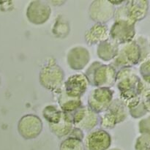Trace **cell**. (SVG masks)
<instances>
[{
    "instance_id": "obj_1",
    "label": "cell",
    "mask_w": 150,
    "mask_h": 150,
    "mask_svg": "<svg viewBox=\"0 0 150 150\" xmlns=\"http://www.w3.org/2000/svg\"><path fill=\"white\" fill-rule=\"evenodd\" d=\"M115 85L120 92V99L126 104L140 97L149 83L144 81L132 68H123L117 70Z\"/></svg>"
},
{
    "instance_id": "obj_2",
    "label": "cell",
    "mask_w": 150,
    "mask_h": 150,
    "mask_svg": "<svg viewBox=\"0 0 150 150\" xmlns=\"http://www.w3.org/2000/svg\"><path fill=\"white\" fill-rule=\"evenodd\" d=\"M117 70L110 64L100 62H93L85 73L90 86L96 87L111 88L115 85Z\"/></svg>"
},
{
    "instance_id": "obj_3",
    "label": "cell",
    "mask_w": 150,
    "mask_h": 150,
    "mask_svg": "<svg viewBox=\"0 0 150 150\" xmlns=\"http://www.w3.org/2000/svg\"><path fill=\"white\" fill-rule=\"evenodd\" d=\"M149 0L123 1L115 9L114 19L115 21H127L135 23L146 18L149 13Z\"/></svg>"
},
{
    "instance_id": "obj_4",
    "label": "cell",
    "mask_w": 150,
    "mask_h": 150,
    "mask_svg": "<svg viewBox=\"0 0 150 150\" xmlns=\"http://www.w3.org/2000/svg\"><path fill=\"white\" fill-rule=\"evenodd\" d=\"M65 74L63 69L54 59H49L39 73V81L46 90L55 95L60 92L64 81Z\"/></svg>"
},
{
    "instance_id": "obj_5",
    "label": "cell",
    "mask_w": 150,
    "mask_h": 150,
    "mask_svg": "<svg viewBox=\"0 0 150 150\" xmlns=\"http://www.w3.org/2000/svg\"><path fill=\"white\" fill-rule=\"evenodd\" d=\"M99 116V125L101 128L112 130L117 125L125 121L129 114L126 104L120 98H116L113 100L106 111Z\"/></svg>"
},
{
    "instance_id": "obj_6",
    "label": "cell",
    "mask_w": 150,
    "mask_h": 150,
    "mask_svg": "<svg viewBox=\"0 0 150 150\" xmlns=\"http://www.w3.org/2000/svg\"><path fill=\"white\" fill-rule=\"evenodd\" d=\"M142 62V52L135 40L127 43L120 45L117 57L111 64L117 70L123 68H132Z\"/></svg>"
},
{
    "instance_id": "obj_7",
    "label": "cell",
    "mask_w": 150,
    "mask_h": 150,
    "mask_svg": "<svg viewBox=\"0 0 150 150\" xmlns=\"http://www.w3.org/2000/svg\"><path fill=\"white\" fill-rule=\"evenodd\" d=\"M114 96V91L111 88L96 87L89 92L86 106L100 115L106 111Z\"/></svg>"
},
{
    "instance_id": "obj_8",
    "label": "cell",
    "mask_w": 150,
    "mask_h": 150,
    "mask_svg": "<svg viewBox=\"0 0 150 150\" xmlns=\"http://www.w3.org/2000/svg\"><path fill=\"white\" fill-rule=\"evenodd\" d=\"M43 129L42 120L35 114H26L19 120L17 130L19 135L26 140L39 137Z\"/></svg>"
},
{
    "instance_id": "obj_9",
    "label": "cell",
    "mask_w": 150,
    "mask_h": 150,
    "mask_svg": "<svg viewBox=\"0 0 150 150\" xmlns=\"http://www.w3.org/2000/svg\"><path fill=\"white\" fill-rule=\"evenodd\" d=\"M52 13L51 5L46 1L35 0L28 4L26 17L29 23L36 26L43 25L50 19Z\"/></svg>"
},
{
    "instance_id": "obj_10",
    "label": "cell",
    "mask_w": 150,
    "mask_h": 150,
    "mask_svg": "<svg viewBox=\"0 0 150 150\" xmlns=\"http://www.w3.org/2000/svg\"><path fill=\"white\" fill-rule=\"evenodd\" d=\"M73 126L83 132H90L99 125L100 116L88 106L83 105L70 114Z\"/></svg>"
},
{
    "instance_id": "obj_11",
    "label": "cell",
    "mask_w": 150,
    "mask_h": 150,
    "mask_svg": "<svg viewBox=\"0 0 150 150\" xmlns=\"http://www.w3.org/2000/svg\"><path fill=\"white\" fill-rule=\"evenodd\" d=\"M136 36V24L127 21H115L109 29V39L119 45L130 42Z\"/></svg>"
},
{
    "instance_id": "obj_12",
    "label": "cell",
    "mask_w": 150,
    "mask_h": 150,
    "mask_svg": "<svg viewBox=\"0 0 150 150\" xmlns=\"http://www.w3.org/2000/svg\"><path fill=\"white\" fill-rule=\"evenodd\" d=\"M116 7L110 1L95 0L88 9L89 18L96 23L105 24L114 18Z\"/></svg>"
},
{
    "instance_id": "obj_13",
    "label": "cell",
    "mask_w": 150,
    "mask_h": 150,
    "mask_svg": "<svg viewBox=\"0 0 150 150\" xmlns=\"http://www.w3.org/2000/svg\"><path fill=\"white\" fill-rule=\"evenodd\" d=\"M84 150H108L112 142V139L107 130L102 128L94 129L83 139Z\"/></svg>"
},
{
    "instance_id": "obj_14",
    "label": "cell",
    "mask_w": 150,
    "mask_h": 150,
    "mask_svg": "<svg viewBox=\"0 0 150 150\" xmlns=\"http://www.w3.org/2000/svg\"><path fill=\"white\" fill-rule=\"evenodd\" d=\"M89 84L83 73H76L69 76L64 81L62 89L70 98H81L86 93Z\"/></svg>"
},
{
    "instance_id": "obj_15",
    "label": "cell",
    "mask_w": 150,
    "mask_h": 150,
    "mask_svg": "<svg viewBox=\"0 0 150 150\" xmlns=\"http://www.w3.org/2000/svg\"><path fill=\"white\" fill-rule=\"evenodd\" d=\"M89 51L83 45H76L70 48L66 56L67 65L73 70H82L90 62Z\"/></svg>"
},
{
    "instance_id": "obj_16",
    "label": "cell",
    "mask_w": 150,
    "mask_h": 150,
    "mask_svg": "<svg viewBox=\"0 0 150 150\" xmlns=\"http://www.w3.org/2000/svg\"><path fill=\"white\" fill-rule=\"evenodd\" d=\"M109 38V29L106 24L96 23L86 30L84 40L89 45H98L100 42Z\"/></svg>"
},
{
    "instance_id": "obj_17",
    "label": "cell",
    "mask_w": 150,
    "mask_h": 150,
    "mask_svg": "<svg viewBox=\"0 0 150 150\" xmlns=\"http://www.w3.org/2000/svg\"><path fill=\"white\" fill-rule=\"evenodd\" d=\"M120 45L108 38L98 44L97 55L103 62H111L117 57Z\"/></svg>"
},
{
    "instance_id": "obj_18",
    "label": "cell",
    "mask_w": 150,
    "mask_h": 150,
    "mask_svg": "<svg viewBox=\"0 0 150 150\" xmlns=\"http://www.w3.org/2000/svg\"><path fill=\"white\" fill-rule=\"evenodd\" d=\"M57 95V102L59 108L62 112L71 114L74 111L83 106L81 98H70L64 93V90L62 89Z\"/></svg>"
},
{
    "instance_id": "obj_19",
    "label": "cell",
    "mask_w": 150,
    "mask_h": 150,
    "mask_svg": "<svg viewBox=\"0 0 150 150\" xmlns=\"http://www.w3.org/2000/svg\"><path fill=\"white\" fill-rule=\"evenodd\" d=\"M73 127L74 126H73L70 114L64 112H63L62 117L59 122L56 125L48 124L50 131L59 139H64L66 136H68Z\"/></svg>"
},
{
    "instance_id": "obj_20",
    "label": "cell",
    "mask_w": 150,
    "mask_h": 150,
    "mask_svg": "<svg viewBox=\"0 0 150 150\" xmlns=\"http://www.w3.org/2000/svg\"><path fill=\"white\" fill-rule=\"evenodd\" d=\"M129 115L134 119H142L149 112V102H145L141 97L135 98L126 103Z\"/></svg>"
},
{
    "instance_id": "obj_21",
    "label": "cell",
    "mask_w": 150,
    "mask_h": 150,
    "mask_svg": "<svg viewBox=\"0 0 150 150\" xmlns=\"http://www.w3.org/2000/svg\"><path fill=\"white\" fill-rule=\"evenodd\" d=\"M70 26L69 21L63 15H58L56 17L52 26V33L56 38L64 39L69 35Z\"/></svg>"
},
{
    "instance_id": "obj_22",
    "label": "cell",
    "mask_w": 150,
    "mask_h": 150,
    "mask_svg": "<svg viewBox=\"0 0 150 150\" xmlns=\"http://www.w3.org/2000/svg\"><path fill=\"white\" fill-rule=\"evenodd\" d=\"M63 112L57 105H48L42 111L43 118L50 125H56L61 120Z\"/></svg>"
},
{
    "instance_id": "obj_23",
    "label": "cell",
    "mask_w": 150,
    "mask_h": 150,
    "mask_svg": "<svg viewBox=\"0 0 150 150\" xmlns=\"http://www.w3.org/2000/svg\"><path fill=\"white\" fill-rule=\"evenodd\" d=\"M59 150H84L83 141L71 136L62 139L59 144Z\"/></svg>"
},
{
    "instance_id": "obj_24",
    "label": "cell",
    "mask_w": 150,
    "mask_h": 150,
    "mask_svg": "<svg viewBox=\"0 0 150 150\" xmlns=\"http://www.w3.org/2000/svg\"><path fill=\"white\" fill-rule=\"evenodd\" d=\"M142 52V62L149 58V41L146 37L140 35L136 40Z\"/></svg>"
},
{
    "instance_id": "obj_25",
    "label": "cell",
    "mask_w": 150,
    "mask_h": 150,
    "mask_svg": "<svg viewBox=\"0 0 150 150\" xmlns=\"http://www.w3.org/2000/svg\"><path fill=\"white\" fill-rule=\"evenodd\" d=\"M135 150H150V135L141 134L136 139Z\"/></svg>"
},
{
    "instance_id": "obj_26",
    "label": "cell",
    "mask_w": 150,
    "mask_h": 150,
    "mask_svg": "<svg viewBox=\"0 0 150 150\" xmlns=\"http://www.w3.org/2000/svg\"><path fill=\"white\" fill-rule=\"evenodd\" d=\"M139 73L142 80L146 83H150V61L149 58L141 62L139 67Z\"/></svg>"
},
{
    "instance_id": "obj_27",
    "label": "cell",
    "mask_w": 150,
    "mask_h": 150,
    "mask_svg": "<svg viewBox=\"0 0 150 150\" xmlns=\"http://www.w3.org/2000/svg\"><path fill=\"white\" fill-rule=\"evenodd\" d=\"M150 118L149 116L144 117L139 122V131L140 134L150 135Z\"/></svg>"
},
{
    "instance_id": "obj_28",
    "label": "cell",
    "mask_w": 150,
    "mask_h": 150,
    "mask_svg": "<svg viewBox=\"0 0 150 150\" xmlns=\"http://www.w3.org/2000/svg\"><path fill=\"white\" fill-rule=\"evenodd\" d=\"M68 136H71V137L76 138V139L83 141L85 135H84V132L82 131L81 129L78 128V127H73V128L72 129L70 133L68 134Z\"/></svg>"
},
{
    "instance_id": "obj_29",
    "label": "cell",
    "mask_w": 150,
    "mask_h": 150,
    "mask_svg": "<svg viewBox=\"0 0 150 150\" xmlns=\"http://www.w3.org/2000/svg\"><path fill=\"white\" fill-rule=\"evenodd\" d=\"M47 2L50 5H53L54 7H61L63 4H65L66 1H48Z\"/></svg>"
},
{
    "instance_id": "obj_30",
    "label": "cell",
    "mask_w": 150,
    "mask_h": 150,
    "mask_svg": "<svg viewBox=\"0 0 150 150\" xmlns=\"http://www.w3.org/2000/svg\"><path fill=\"white\" fill-rule=\"evenodd\" d=\"M108 150H122V149H119V148H111V149H108Z\"/></svg>"
},
{
    "instance_id": "obj_31",
    "label": "cell",
    "mask_w": 150,
    "mask_h": 150,
    "mask_svg": "<svg viewBox=\"0 0 150 150\" xmlns=\"http://www.w3.org/2000/svg\"><path fill=\"white\" fill-rule=\"evenodd\" d=\"M0 83H1V79H0Z\"/></svg>"
}]
</instances>
